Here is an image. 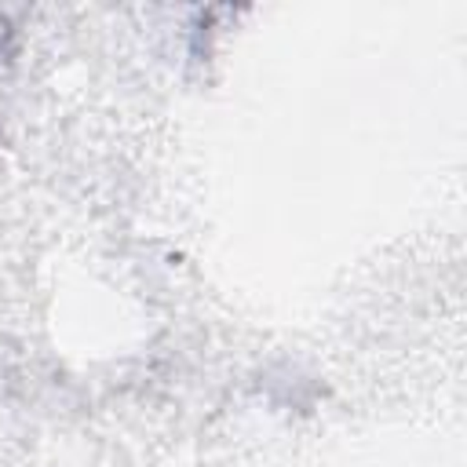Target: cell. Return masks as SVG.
<instances>
[{
	"mask_svg": "<svg viewBox=\"0 0 467 467\" xmlns=\"http://www.w3.org/2000/svg\"><path fill=\"white\" fill-rule=\"evenodd\" d=\"M4 36H7V22L0 18V40H4Z\"/></svg>",
	"mask_w": 467,
	"mask_h": 467,
	"instance_id": "cell-1",
	"label": "cell"
}]
</instances>
